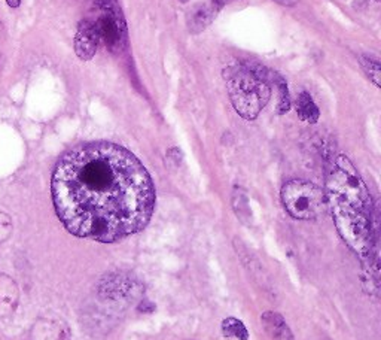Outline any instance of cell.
Instances as JSON below:
<instances>
[{
	"mask_svg": "<svg viewBox=\"0 0 381 340\" xmlns=\"http://www.w3.org/2000/svg\"><path fill=\"white\" fill-rule=\"evenodd\" d=\"M63 226L78 238L111 243L149 222L155 189L145 166L109 142L76 147L60 158L51 181Z\"/></svg>",
	"mask_w": 381,
	"mask_h": 340,
	"instance_id": "6da1fadb",
	"label": "cell"
},
{
	"mask_svg": "<svg viewBox=\"0 0 381 340\" xmlns=\"http://www.w3.org/2000/svg\"><path fill=\"white\" fill-rule=\"evenodd\" d=\"M326 200L342 240L362 259L374 252L373 198L350 160L338 156L326 177Z\"/></svg>",
	"mask_w": 381,
	"mask_h": 340,
	"instance_id": "7a4b0ae2",
	"label": "cell"
},
{
	"mask_svg": "<svg viewBox=\"0 0 381 340\" xmlns=\"http://www.w3.org/2000/svg\"><path fill=\"white\" fill-rule=\"evenodd\" d=\"M223 78L237 114L244 120H255L271 97L268 82L256 72L250 62L226 67Z\"/></svg>",
	"mask_w": 381,
	"mask_h": 340,
	"instance_id": "3957f363",
	"label": "cell"
},
{
	"mask_svg": "<svg viewBox=\"0 0 381 340\" xmlns=\"http://www.w3.org/2000/svg\"><path fill=\"white\" fill-rule=\"evenodd\" d=\"M282 202L291 217L304 221L320 217L328 208L325 191L301 179H292L283 185Z\"/></svg>",
	"mask_w": 381,
	"mask_h": 340,
	"instance_id": "277c9868",
	"label": "cell"
},
{
	"mask_svg": "<svg viewBox=\"0 0 381 340\" xmlns=\"http://www.w3.org/2000/svg\"><path fill=\"white\" fill-rule=\"evenodd\" d=\"M95 15L90 21L97 32L99 41L106 48L118 54L127 48L128 32L121 6L116 0H95Z\"/></svg>",
	"mask_w": 381,
	"mask_h": 340,
	"instance_id": "5b68a950",
	"label": "cell"
},
{
	"mask_svg": "<svg viewBox=\"0 0 381 340\" xmlns=\"http://www.w3.org/2000/svg\"><path fill=\"white\" fill-rule=\"evenodd\" d=\"M99 36L90 20H82L75 34V53L83 62H88L97 53Z\"/></svg>",
	"mask_w": 381,
	"mask_h": 340,
	"instance_id": "8992f818",
	"label": "cell"
},
{
	"mask_svg": "<svg viewBox=\"0 0 381 340\" xmlns=\"http://www.w3.org/2000/svg\"><path fill=\"white\" fill-rule=\"evenodd\" d=\"M218 13L219 11L212 4H197L186 14L188 30L194 34L201 33L212 25V21L216 18Z\"/></svg>",
	"mask_w": 381,
	"mask_h": 340,
	"instance_id": "52a82bcc",
	"label": "cell"
},
{
	"mask_svg": "<svg viewBox=\"0 0 381 340\" xmlns=\"http://www.w3.org/2000/svg\"><path fill=\"white\" fill-rule=\"evenodd\" d=\"M262 324H264L267 333L274 340H293L291 328L286 324L284 318L277 312H265L262 315Z\"/></svg>",
	"mask_w": 381,
	"mask_h": 340,
	"instance_id": "ba28073f",
	"label": "cell"
},
{
	"mask_svg": "<svg viewBox=\"0 0 381 340\" xmlns=\"http://www.w3.org/2000/svg\"><path fill=\"white\" fill-rule=\"evenodd\" d=\"M18 301V288L12 279L0 275V313H9L14 311Z\"/></svg>",
	"mask_w": 381,
	"mask_h": 340,
	"instance_id": "9c48e42d",
	"label": "cell"
},
{
	"mask_svg": "<svg viewBox=\"0 0 381 340\" xmlns=\"http://www.w3.org/2000/svg\"><path fill=\"white\" fill-rule=\"evenodd\" d=\"M296 112H298V116H300V118L305 123L314 124L319 121V116H320L319 108L316 107L313 97L310 96L307 91H303V93H300V95H298Z\"/></svg>",
	"mask_w": 381,
	"mask_h": 340,
	"instance_id": "30bf717a",
	"label": "cell"
},
{
	"mask_svg": "<svg viewBox=\"0 0 381 340\" xmlns=\"http://www.w3.org/2000/svg\"><path fill=\"white\" fill-rule=\"evenodd\" d=\"M222 334L225 337H234L238 340H249V332L246 325L237 318H226L222 321Z\"/></svg>",
	"mask_w": 381,
	"mask_h": 340,
	"instance_id": "8fae6325",
	"label": "cell"
},
{
	"mask_svg": "<svg viewBox=\"0 0 381 340\" xmlns=\"http://www.w3.org/2000/svg\"><path fill=\"white\" fill-rule=\"evenodd\" d=\"M359 62L365 70V74L369 76V79H371L377 87H380L381 86V82H380L381 81V76H380L381 66H380L378 58H375L373 55H361Z\"/></svg>",
	"mask_w": 381,
	"mask_h": 340,
	"instance_id": "7c38bea8",
	"label": "cell"
},
{
	"mask_svg": "<svg viewBox=\"0 0 381 340\" xmlns=\"http://www.w3.org/2000/svg\"><path fill=\"white\" fill-rule=\"evenodd\" d=\"M276 82V86L279 88V107H277V114L283 115L291 109V96H289V90H288V84H286V81L276 74L272 79Z\"/></svg>",
	"mask_w": 381,
	"mask_h": 340,
	"instance_id": "4fadbf2b",
	"label": "cell"
},
{
	"mask_svg": "<svg viewBox=\"0 0 381 340\" xmlns=\"http://www.w3.org/2000/svg\"><path fill=\"white\" fill-rule=\"evenodd\" d=\"M12 233V221L9 215L0 212V243H4L6 239H9Z\"/></svg>",
	"mask_w": 381,
	"mask_h": 340,
	"instance_id": "5bb4252c",
	"label": "cell"
},
{
	"mask_svg": "<svg viewBox=\"0 0 381 340\" xmlns=\"http://www.w3.org/2000/svg\"><path fill=\"white\" fill-rule=\"evenodd\" d=\"M231 2H234V0H213L212 5H213L214 8H216L218 11H221L225 5H228V4H231ZM209 4H210V2H209Z\"/></svg>",
	"mask_w": 381,
	"mask_h": 340,
	"instance_id": "9a60e30c",
	"label": "cell"
},
{
	"mask_svg": "<svg viewBox=\"0 0 381 340\" xmlns=\"http://www.w3.org/2000/svg\"><path fill=\"white\" fill-rule=\"evenodd\" d=\"M274 2H277L279 5L283 6H295L298 4V0H274Z\"/></svg>",
	"mask_w": 381,
	"mask_h": 340,
	"instance_id": "2e32d148",
	"label": "cell"
},
{
	"mask_svg": "<svg viewBox=\"0 0 381 340\" xmlns=\"http://www.w3.org/2000/svg\"><path fill=\"white\" fill-rule=\"evenodd\" d=\"M6 4L9 8H18L21 5V0H6Z\"/></svg>",
	"mask_w": 381,
	"mask_h": 340,
	"instance_id": "e0dca14e",
	"label": "cell"
},
{
	"mask_svg": "<svg viewBox=\"0 0 381 340\" xmlns=\"http://www.w3.org/2000/svg\"><path fill=\"white\" fill-rule=\"evenodd\" d=\"M179 2H181V4H188L189 0H179Z\"/></svg>",
	"mask_w": 381,
	"mask_h": 340,
	"instance_id": "ac0fdd59",
	"label": "cell"
}]
</instances>
